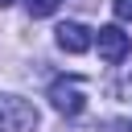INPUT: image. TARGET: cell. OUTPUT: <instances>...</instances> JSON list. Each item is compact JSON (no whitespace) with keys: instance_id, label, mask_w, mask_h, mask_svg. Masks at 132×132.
I'll list each match as a JSON object with an SVG mask.
<instances>
[{"instance_id":"obj_7","label":"cell","mask_w":132,"mask_h":132,"mask_svg":"<svg viewBox=\"0 0 132 132\" xmlns=\"http://www.w3.org/2000/svg\"><path fill=\"white\" fill-rule=\"evenodd\" d=\"M8 4H12V0H0V8H8Z\"/></svg>"},{"instance_id":"obj_1","label":"cell","mask_w":132,"mask_h":132,"mask_svg":"<svg viewBox=\"0 0 132 132\" xmlns=\"http://www.w3.org/2000/svg\"><path fill=\"white\" fill-rule=\"evenodd\" d=\"M37 107L21 95H0V132H33L37 128Z\"/></svg>"},{"instance_id":"obj_2","label":"cell","mask_w":132,"mask_h":132,"mask_svg":"<svg viewBox=\"0 0 132 132\" xmlns=\"http://www.w3.org/2000/svg\"><path fill=\"white\" fill-rule=\"evenodd\" d=\"M50 103L62 111V116H78L82 107H87V95H82V78H54V87H50Z\"/></svg>"},{"instance_id":"obj_4","label":"cell","mask_w":132,"mask_h":132,"mask_svg":"<svg viewBox=\"0 0 132 132\" xmlns=\"http://www.w3.org/2000/svg\"><path fill=\"white\" fill-rule=\"evenodd\" d=\"M54 33H58V45H62L66 54H87V50H91V41H95V37H91V29H87V25H78V21H66V25H58Z\"/></svg>"},{"instance_id":"obj_6","label":"cell","mask_w":132,"mask_h":132,"mask_svg":"<svg viewBox=\"0 0 132 132\" xmlns=\"http://www.w3.org/2000/svg\"><path fill=\"white\" fill-rule=\"evenodd\" d=\"M111 8H116V16H120V21H132V0H116Z\"/></svg>"},{"instance_id":"obj_3","label":"cell","mask_w":132,"mask_h":132,"mask_svg":"<svg viewBox=\"0 0 132 132\" xmlns=\"http://www.w3.org/2000/svg\"><path fill=\"white\" fill-rule=\"evenodd\" d=\"M95 45H99V58H103L107 66H120V62L128 58V50H132V41H128V33H124L120 25H103V29L95 33Z\"/></svg>"},{"instance_id":"obj_5","label":"cell","mask_w":132,"mask_h":132,"mask_svg":"<svg viewBox=\"0 0 132 132\" xmlns=\"http://www.w3.org/2000/svg\"><path fill=\"white\" fill-rule=\"evenodd\" d=\"M58 4H62V0H25L29 16H50V12H58Z\"/></svg>"}]
</instances>
